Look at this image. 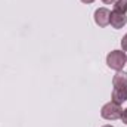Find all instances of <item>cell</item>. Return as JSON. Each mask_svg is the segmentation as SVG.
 I'll use <instances>...</instances> for the list:
<instances>
[{
  "instance_id": "cell-4",
  "label": "cell",
  "mask_w": 127,
  "mask_h": 127,
  "mask_svg": "<svg viewBox=\"0 0 127 127\" xmlns=\"http://www.w3.org/2000/svg\"><path fill=\"white\" fill-rule=\"evenodd\" d=\"M109 18H111V10L106 7H99L95 10V22L99 27H106L109 25Z\"/></svg>"
},
{
  "instance_id": "cell-8",
  "label": "cell",
  "mask_w": 127,
  "mask_h": 127,
  "mask_svg": "<svg viewBox=\"0 0 127 127\" xmlns=\"http://www.w3.org/2000/svg\"><path fill=\"white\" fill-rule=\"evenodd\" d=\"M121 121H123L124 124H127V108H126V109H123V114H121Z\"/></svg>"
},
{
  "instance_id": "cell-3",
  "label": "cell",
  "mask_w": 127,
  "mask_h": 127,
  "mask_svg": "<svg viewBox=\"0 0 127 127\" xmlns=\"http://www.w3.org/2000/svg\"><path fill=\"white\" fill-rule=\"evenodd\" d=\"M121 114H123V108L120 103H115V102H108L102 106L100 109V115L102 118L105 120H118L121 118Z\"/></svg>"
},
{
  "instance_id": "cell-1",
  "label": "cell",
  "mask_w": 127,
  "mask_h": 127,
  "mask_svg": "<svg viewBox=\"0 0 127 127\" xmlns=\"http://www.w3.org/2000/svg\"><path fill=\"white\" fill-rule=\"evenodd\" d=\"M112 95L111 100L115 103H123L127 100V74L124 71H117V74L112 77Z\"/></svg>"
},
{
  "instance_id": "cell-6",
  "label": "cell",
  "mask_w": 127,
  "mask_h": 127,
  "mask_svg": "<svg viewBox=\"0 0 127 127\" xmlns=\"http://www.w3.org/2000/svg\"><path fill=\"white\" fill-rule=\"evenodd\" d=\"M114 12L126 13L127 12V0H117L114 3Z\"/></svg>"
},
{
  "instance_id": "cell-10",
  "label": "cell",
  "mask_w": 127,
  "mask_h": 127,
  "mask_svg": "<svg viewBox=\"0 0 127 127\" xmlns=\"http://www.w3.org/2000/svg\"><path fill=\"white\" fill-rule=\"evenodd\" d=\"M80 1H83V3H86V4H89V3H93L95 0H80Z\"/></svg>"
},
{
  "instance_id": "cell-11",
  "label": "cell",
  "mask_w": 127,
  "mask_h": 127,
  "mask_svg": "<svg viewBox=\"0 0 127 127\" xmlns=\"http://www.w3.org/2000/svg\"><path fill=\"white\" fill-rule=\"evenodd\" d=\"M103 127H112V126H103Z\"/></svg>"
},
{
  "instance_id": "cell-2",
  "label": "cell",
  "mask_w": 127,
  "mask_h": 127,
  "mask_svg": "<svg viewBox=\"0 0 127 127\" xmlns=\"http://www.w3.org/2000/svg\"><path fill=\"white\" fill-rule=\"evenodd\" d=\"M127 62V56L124 50H112L106 56V65L114 71H121Z\"/></svg>"
},
{
  "instance_id": "cell-12",
  "label": "cell",
  "mask_w": 127,
  "mask_h": 127,
  "mask_svg": "<svg viewBox=\"0 0 127 127\" xmlns=\"http://www.w3.org/2000/svg\"><path fill=\"white\" fill-rule=\"evenodd\" d=\"M126 65H127V62H126Z\"/></svg>"
},
{
  "instance_id": "cell-5",
  "label": "cell",
  "mask_w": 127,
  "mask_h": 127,
  "mask_svg": "<svg viewBox=\"0 0 127 127\" xmlns=\"http://www.w3.org/2000/svg\"><path fill=\"white\" fill-rule=\"evenodd\" d=\"M127 22V16L126 13H120V12H111V18H109V24H111V27L112 28H115V30H120V28H123L124 25H126Z\"/></svg>"
},
{
  "instance_id": "cell-9",
  "label": "cell",
  "mask_w": 127,
  "mask_h": 127,
  "mask_svg": "<svg viewBox=\"0 0 127 127\" xmlns=\"http://www.w3.org/2000/svg\"><path fill=\"white\" fill-rule=\"evenodd\" d=\"M102 1H103L105 4H111V3H115L117 0H102Z\"/></svg>"
},
{
  "instance_id": "cell-7",
  "label": "cell",
  "mask_w": 127,
  "mask_h": 127,
  "mask_svg": "<svg viewBox=\"0 0 127 127\" xmlns=\"http://www.w3.org/2000/svg\"><path fill=\"white\" fill-rule=\"evenodd\" d=\"M121 49H123L124 52H127V34L121 38Z\"/></svg>"
}]
</instances>
